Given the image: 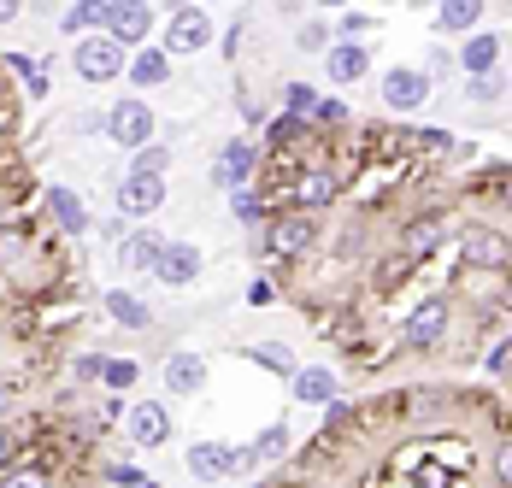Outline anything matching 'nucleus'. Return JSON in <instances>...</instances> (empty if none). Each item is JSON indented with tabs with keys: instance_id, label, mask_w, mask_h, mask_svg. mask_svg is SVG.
<instances>
[{
	"instance_id": "a19ab883",
	"label": "nucleus",
	"mask_w": 512,
	"mask_h": 488,
	"mask_svg": "<svg viewBox=\"0 0 512 488\" xmlns=\"http://www.w3.org/2000/svg\"><path fill=\"white\" fill-rule=\"evenodd\" d=\"M342 30H348V42H359V36L371 30V18H365V12H348V18H342Z\"/></svg>"
},
{
	"instance_id": "f3484780",
	"label": "nucleus",
	"mask_w": 512,
	"mask_h": 488,
	"mask_svg": "<svg viewBox=\"0 0 512 488\" xmlns=\"http://www.w3.org/2000/svg\"><path fill=\"white\" fill-rule=\"evenodd\" d=\"M48 212L65 236H89V212H83V200L71 195L65 183H48Z\"/></svg>"
},
{
	"instance_id": "f03ea898",
	"label": "nucleus",
	"mask_w": 512,
	"mask_h": 488,
	"mask_svg": "<svg viewBox=\"0 0 512 488\" xmlns=\"http://www.w3.org/2000/svg\"><path fill=\"white\" fill-rule=\"evenodd\" d=\"M71 65H77V77H83V83H112V77H124V71H130V53L101 30V36H83V42L71 48Z\"/></svg>"
},
{
	"instance_id": "9b49d317",
	"label": "nucleus",
	"mask_w": 512,
	"mask_h": 488,
	"mask_svg": "<svg viewBox=\"0 0 512 488\" xmlns=\"http://www.w3.org/2000/svg\"><path fill=\"white\" fill-rule=\"evenodd\" d=\"M165 230H154V224H136L124 242H118V259L130 265V271H159V253H165Z\"/></svg>"
},
{
	"instance_id": "49530a36",
	"label": "nucleus",
	"mask_w": 512,
	"mask_h": 488,
	"mask_svg": "<svg viewBox=\"0 0 512 488\" xmlns=\"http://www.w3.org/2000/svg\"><path fill=\"white\" fill-rule=\"evenodd\" d=\"M18 18V0H0V24H12Z\"/></svg>"
},
{
	"instance_id": "bb28decb",
	"label": "nucleus",
	"mask_w": 512,
	"mask_h": 488,
	"mask_svg": "<svg viewBox=\"0 0 512 488\" xmlns=\"http://www.w3.org/2000/svg\"><path fill=\"white\" fill-rule=\"evenodd\" d=\"M289 424H265V430H259V441H254V459L259 465H265V459H283V453H289Z\"/></svg>"
},
{
	"instance_id": "72a5a7b5",
	"label": "nucleus",
	"mask_w": 512,
	"mask_h": 488,
	"mask_svg": "<svg viewBox=\"0 0 512 488\" xmlns=\"http://www.w3.org/2000/svg\"><path fill=\"white\" fill-rule=\"evenodd\" d=\"M265 136H271L277 147H283V142H295V136H301V118H283V112H277V118L265 124Z\"/></svg>"
},
{
	"instance_id": "423d86ee",
	"label": "nucleus",
	"mask_w": 512,
	"mask_h": 488,
	"mask_svg": "<svg viewBox=\"0 0 512 488\" xmlns=\"http://www.w3.org/2000/svg\"><path fill=\"white\" fill-rule=\"evenodd\" d=\"M159 206H165V177H124L118 183V218H136V224H148Z\"/></svg>"
},
{
	"instance_id": "9d476101",
	"label": "nucleus",
	"mask_w": 512,
	"mask_h": 488,
	"mask_svg": "<svg viewBox=\"0 0 512 488\" xmlns=\"http://www.w3.org/2000/svg\"><path fill=\"white\" fill-rule=\"evenodd\" d=\"M383 100H389L395 112H418V106L430 100V71H412V65L383 71Z\"/></svg>"
},
{
	"instance_id": "e433bc0d",
	"label": "nucleus",
	"mask_w": 512,
	"mask_h": 488,
	"mask_svg": "<svg viewBox=\"0 0 512 488\" xmlns=\"http://www.w3.org/2000/svg\"><path fill=\"white\" fill-rule=\"evenodd\" d=\"M106 477H112L118 488H142V483H148V477H142L136 465H106Z\"/></svg>"
},
{
	"instance_id": "7c9ffc66",
	"label": "nucleus",
	"mask_w": 512,
	"mask_h": 488,
	"mask_svg": "<svg viewBox=\"0 0 512 488\" xmlns=\"http://www.w3.org/2000/svg\"><path fill=\"white\" fill-rule=\"evenodd\" d=\"M136 377H142V371H136V359H106V389H130V383H136Z\"/></svg>"
},
{
	"instance_id": "aec40b11",
	"label": "nucleus",
	"mask_w": 512,
	"mask_h": 488,
	"mask_svg": "<svg viewBox=\"0 0 512 488\" xmlns=\"http://www.w3.org/2000/svg\"><path fill=\"white\" fill-rule=\"evenodd\" d=\"M477 24H483V0H442L436 6V30H448V36H477Z\"/></svg>"
},
{
	"instance_id": "2eb2a0df",
	"label": "nucleus",
	"mask_w": 512,
	"mask_h": 488,
	"mask_svg": "<svg viewBox=\"0 0 512 488\" xmlns=\"http://www.w3.org/2000/svg\"><path fill=\"white\" fill-rule=\"evenodd\" d=\"M324 65H330V83H359L371 71V48L365 42H330L324 48Z\"/></svg>"
},
{
	"instance_id": "8fccbe9b",
	"label": "nucleus",
	"mask_w": 512,
	"mask_h": 488,
	"mask_svg": "<svg viewBox=\"0 0 512 488\" xmlns=\"http://www.w3.org/2000/svg\"><path fill=\"white\" fill-rule=\"evenodd\" d=\"M142 488H159V483H142Z\"/></svg>"
},
{
	"instance_id": "5701e85b",
	"label": "nucleus",
	"mask_w": 512,
	"mask_h": 488,
	"mask_svg": "<svg viewBox=\"0 0 512 488\" xmlns=\"http://www.w3.org/2000/svg\"><path fill=\"white\" fill-rule=\"evenodd\" d=\"M106 312H112V324H124V330H148V324H154L148 300H136L130 289H106Z\"/></svg>"
},
{
	"instance_id": "dca6fc26",
	"label": "nucleus",
	"mask_w": 512,
	"mask_h": 488,
	"mask_svg": "<svg viewBox=\"0 0 512 488\" xmlns=\"http://www.w3.org/2000/svg\"><path fill=\"white\" fill-rule=\"evenodd\" d=\"M495 65H501V36H489V30L465 36V48H460V71L465 77H495Z\"/></svg>"
},
{
	"instance_id": "4c0bfd02",
	"label": "nucleus",
	"mask_w": 512,
	"mask_h": 488,
	"mask_svg": "<svg viewBox=\"0 0 512 488\" xmlns=\"http://www.w3.org/2000/svg\"><path fill=\"white\" fill-rule=\"evenodd\" d=\"M324 42H330V30H324V24H301V48H307V53H324Z\"/></svg>"
},
{
	"instance_id": "37998d69",
	"label": "nucleus",
	"mask_w": 512,
	"mask_h": 488,
	"mask_svg": "<svg viewBox=\"0 0 512 488\" xmlns=\"http://www.w3.org/2000/svg\"><path fill=\"white\" fill-rule=\"evenodd\" d=\"M24 89H30V95H36V100H48V95H53V83H48V71H36V77H30V83H24Z\"/></svg>"
},
{
	"instance_id": "0eeeda50",
	"label": "nucleus",
	"mask_w": 512,
	"mask_h": 488,
	"mask_svg": "<svg viewBox=\"0 0 512 488\" xmlns=\"http://www.w3.org/2000/svg\"><path fill=\"white\" fill-rule=\"evenodd\" d=\"M448 324H454V306H448L442 294H430V300L407 318V347H418V353H424V347H436L442 336H448Z\"/></svg>"
},
{
	"instance_id": "20e7f679",
	"label": "nucleus",
	"mask_w": 512,
	"mask_h": 488,
	"mask_svg": "<svg viewBox=\"0 0 512 488\" xmlns=\"http://www.w3.org/2000/svg\"><path fill=\"white\" fill-rule=\"evenodd\" d=\"M254 165H259V147L236 136V142H224V147H218V159H212V183H218L224 195H236V189H248Z\"/></svg>"
},
{
	"instance_id": "f8f14e48",
	"label": "nucleus",
	"mask_w": 512,
	"mask_h": 488,
	"mask_svg": "<svg viewBox=\"0 0 512 488\" xmlns=\"http://www.w3.org/2000/svg\"><path fill=\"white\" fill-rule=\"evenodd\" d=\"M124 430H130L136 447H165V441H171V412H165L159 400H142V406H130Z\"/></svg>"
},
{
	"instance_id": "6ab92c4d",
	"label": "nucleus",
	"mask_w": 512,
	"mask_h": 488,
	"mask_svg": "<svg viewBox=\"0 0 512 488\" xmlns=\"http://www.w3.org/2000/svg\"><path fill=\"white\" fill-rule=\"evenodd\" d=\"M312 242H318V224H312L307 212H289V218L271 224V247L277 253H307Z\"/></svg>"
},
{
	"instance_id": "473e14b6",
	"label": "nucleus",
	"mask_w": 512,
	"mask_h": 488,
	"mask_svg": "<svg viewBox=\"0 0 512 488\" xmlns=\"http://www.w3.org/2000/svg\"><path fill=\"white\" fill-rule=\"evenodd\" d=\"M230 212H236L242 224H259V218H265V206H259V195H248V189H236V195H230Z\"/></svg>"
},
{
	"instance_id": "cd10ccee",
	"label": "nucleus",
	"mask_w": 512,
	"mask_h": 488,
	"mask_svg": "<svg viewBox=\"0 0 512 488\" xmlns=\"http://www.w3.org/2000/svg\"><path fill=\"white\" fill-rule=\"evenodd\" d=\"M312 106H318L312 83H283V118H312Z\"/></svg>"
},
{
	"instance_id": "c03bdc74",
	"label": "nucleus",
	"mask_w": 512,
	"mask_h": 488,
	"mask_svg": "<svg viewBox=\"0 0 512 488\" xmlns=\"http://www.w3.org/2000/svg\"><path fill=\"white\" fill-rule=\"evenodd\" d=\"M507 365H512V342H501L495 353H489V371H507Z\"/></svg>"
},
{
	"instance_id": "4468645a",
	"label": "nucleus",
	"mask_w": 512,
	"mask_h": 488,
	"mask_svg": "<svg viewBox=\"0 0 512 488\" xmlns=\"http://www.w3.org/2000/svg\"><path fill=\"white\" fill-rule=\"evenodd\" d=\"M189 471H195L201 483L236 477V447H224V441H195V447H189Z\"/></svg>"
},
{
	"instance_id": "1a4fd4ad",
	"label": "nucleus",
	"mask_w": 512,
	"mask_h": 488,
	"mask_svg": "<svg viewBox=\"0 0 512 488\" xmlns=\"http://www.w3.org/2000/svg\"><path fill=\"white\" fill-rule=\"evenodd\" d=\"M212 42V18L201 6H177L171 12V30H165V53H201Z\"/></svg>"
},
{
	"instance_id": "b1692460",
	"label": "nucleus",
	"mask_w": 512,
	"mask_h": 488,
	"mask_svg": "<svg viewBox=\"0 0 512 488\" xmlns=\"http://www.w3.org/2000/svg\"><path fill=\"white\" fill-rule=\"evenodd\" d=\"M124 77H130L136 89H159V83L171 77V53H165V48H142L136 59H130V71H124Z\"/></svg>"
},
{
	"instance_id": "de8ad7c7",
	"label": "nucleus",
	"mask_w": 512,
	"mask_h": 488,
	"mask_svg": "<svg viewBox=\"0 0 512 488\" xmlns=\"http://www.w3.org/2000/svg\"><path fill=\"white\" fill-rule=\"evenodd\" d=\"M6 459H12V441H6V430H0V471H6Z\"/></svg>"
},
{
	"instance_id": "58836bf2",
	"label": "nucleus",
	"mask_w": 512,
	"mask_h": 488,
	"mask_svg": "<svg viewBox=\"0 0 512 488\" xmlns=\"http://www.w3.org/2000/svg\"><path fill=\"white\" fill-rule=\"evenodd\" d=\"M495 483H501V488H512V441L501 447V453H495Z\"/></svg>"
},
{
	"instance_id": "ea45409f",
	"label": "nucleus",
	"mask_w": 512,
	"mask_h": 488,
	"mask_svg": "<svg viewBox=\"0 0 512 488\" xmlns=\"http://www.w3.org/2000/svg\"><path fill=\"white\" fill-rule=\"evenodd\" d=\"M471 100H501V83L495 77H471Z\"/></svg>"
},
{
	"instance_id": "2f4dec72",
	"label": "nucleus",
	"mask_w": 512,
	"mask_h": 488,
	"mask_svg": "<svg viewBox=\"0 0 512 488\" xmlns=\"http://www.w3.org/2000/svg\"><path fill=\"white\" fill-rule=\"evenodd\" d=\"M71 377H77V383H101L106 377V353H83V359H71Z\"/></svg>"
},
{
	"instance_id": "a211bd4d",
	"label": "nucleus",
	"mask_w": 512,
	"mask_h": 488,
	"mask_svg": "<svg viewBox=\"0 0 512 488\" xmlns=\"http://www.w3.org/2000/svg\"><path fill=\"white\" fill-rule=\"evenodd\" d=\"M165 389L171 394H201L206 389V359L201 353H171V359H165Z\"/></svg>"
},
{
	"instance_id": "39448f33",
	"label": "nucleus",
	"mask_w": 512,
	"mask_h": 488,
	"mask_svg": "<svg viewBox=\"0 0 512 488\" xmlns=\"http://www.w3.org/2000/svg\"><path fill=\"white\" fill-rule=\"evenodd\" d=\"M460 253L471 271H501L512 259V242L501 230H489V224H471V230H460Z\"/></svg>"
},
{
	"instance_id": "c9c22d12",
	"label": "nucleus",
	"mask_w": 512,
	"mask_h": 488,
	"mask_svg": "<svg viewBox=\"0 0 512 488\" xmlns=\"http://www.w3.org/2000/svg\"><path fill=\"white\" fill-rule=\"evenodd\" d=\"M312 118H318V124H342V118H348V106H342L336 95H318V106H312Z\"/></svg>"
},
{
	"instance_id": "4be33fe9",
	"label": "nucleus",
	"mask_w": 512,
	"mask_h": 488,
	"mask_svg": "<svg viewBox=\"0 0 512 488\" xmlns=\"http://www.w3.org/2000/svg\"><path fill=\"white\" fill-rule=\"evenodd\" d=\"M436 247H442V218H412L407 230H401V253H407L412 265L430 259Z\"/></svg>"
},
{
	"instance_id": "09e8293b",
	"label": "nucleus",
	"mask_w": 512,
	"mask_h": 488,
	"mask_svg": "<svg viewBox=\"0 0 512 488\" xmlns=\"http://www.w3.org/2000/svg\"><path fill=\"white\" fill-rule=\"evenodd\" d=\"M501 200H507V212H512V177H507V183H501Z\"/></svg>"
},
{
	"instance_id": "412c9836",
	"label": "nucleus",
	"mask_w": 512,
	"mask_h": 488,
	"mask_svg": "<svg viewBox=\"0 0 512 488\" xmlns=\"http://www.w3.org/2000/svg\"><path fill=\"white\" fill-rule=\"evenodd\" d=\"M106 6H112V0H77V6L59 18V30L77 36V42H83V36H101L106 30Z\"/></svg>"
},
{
	"instance_id": "c756f323",
	"label": "nucleus",
	"mask_w": 512,
	"mask_h": 488,
	"mask_svg": "<svg viewBox=\"0 0 512 488\" xmlns=\"http://www.w3.org/2000/svg\"><path fill=\"white\" fill-rule=\"evenodd\" d=\"M0 488H48V465H18V471H0Z\"/></svg>"
},
{
	"instance_id": "7ed1b4c3",
	"label": "nucleus",
	"mask_w": 512,
	"mask_h": 488,
	"mask_svg": "<svg viewBox=\"0 0 512 488\" xmlns=\"http://www.w3.org/2000/svg\"><path fill=\"white\" fill-rule=\"evenodd\" d=\"M148 30H154V6L148 0H112L106 6V36L118 48H148Z\"/></svg>"
},
{
	"instance_id": "a18cd8bd",
	"label": "nucleus",
	"mask_w": 512,
	"mask_h": 488,
	"mask_svg": "<svg viewBox=\"0 0 512 488\" xmlns=\"http://www.w3.org/2000/svg\"><path fill=\"white\" fill-rule=\"evenodd\" d=\"M271 294H277L271 283H254V289H248V300H254V306H271Z\"/></svg>"
},
{
	"instance_id": "f704fd0d",
	"label": "nucleus",
	"mask_w": 512,
	"mask_h": 488,
	"mask_svg": "<svg viewBox=\"0 0 512 488\" xmlns=\"http://www.w3.org/2000/svg\"><path fill=\"white\" fill-rule=\"evenodd\" d=\"M407 271H412V259H407V253H395V259H383V265H377V277H383V289H395V283H401Z\"/></svg>"
},
{
	"instance_id": "c85d7f7f",
	"label": "nucleus",
	"mask_w": 512,
	"mask_h": 488,
	"mask_svg": "<svg viewBox=\"0 0 512 488\" xmlns=\"http://www.w3.org/2000/svg\"><path fill=\"white\" fill-rule=\"evenodd\" d=\"M165 165H171V147H142V153H130V171H136V177H165Z\"/></svg>"
},
{
	"instance_id": "ddd939ff",
	"label": "nucleus",
	"mask_w": 512,
	"mask_h": 488,
	"mask_svg": "<svg viewBox=\"0 0 512 488\" xmlns=\"http://www.w3.org/2000/svg\"><path fill=\"white\" fill-rule=\"evenodd\" d=\"M289 389H295L301 406H330V400L342 394V383H336V371H330V365H301V371L289 377Z\"/></svg>"
},
{
	"instance_id": "6e6552de",
	"label": "nucleus",
	"mask_w": 512,
	"mask_h": 488,
	"mask_svg": "<svg viewBox=\"0 0 512 488\" xmlns=\"http://www.w3.org/2000/svg\"><path fill=\"white\" fill-rule=\"evenodd\" d=\"M165 289H189L195 277H201V247L183 242V236H171L165 242V253H159V271H154Z\"/></svg>"
},
{
	"instance_id": "f257e3e1",
	"label": "nucleus",
	"mask_w": 512,
	"mask_h": 488,
	"mask_svg": "<svg viewBox=\"0 0 512 488\" xmlns=\"http://www.w3.org/2000/svg\"><path fill=\"white\" fill-rule=\"evenodd\" d=\"M106 136L124 147V153H142V147H154V106H148L142 95L112 100V112H106Z\"/></svg>"
},
{
	"instance_id": "a878e982",
	"label": "nucleus",
	"mask_w": 512,
	"mask_h": 488,
	"mask_svg": "<svg viewBox=\"0 0 512 488\" xmlns=\"http://www.w3.org/2000/svg\"><path fill=\"white\" fill-rule=\"evenodd\" d=\"M242 359H254V365H265V371H277V377H295L301 365H295V353L283 342H254V347H242Z\"/></svg>"
},
{
	"instance_id": "79ce46f5",
	"label": "nucleus",
	"mask_w": 512,
	"mask_h": 488,
	"mask_svg": "<svg viewBox=\"0 0 512 488\" xmlns=\"http://www.w3.org/2000/svg\"><path fill=\"white\" fill-rule=\"evenodd\" d=\"M6 65H12V71H18V77H24V83H30V77H36V59H30V53H12V59H6Z\"/></svg>"
},
{
	"instance_id": "393cba45",
	"label": "nucleus",
	"mask_w": 512,
	"mask_h": 488,
	"mask_svg": "<svg viewBox=\"0 0 512 488\" xmlns=\"http://www.w3.org/2000/svg\"><path fill=\"white\" fill-rule=\"evenodd\" d=\"M336 195H342V183H336V171H307L301 177V212H318V206H336Z\"/></svg>"
}]
</instances>
